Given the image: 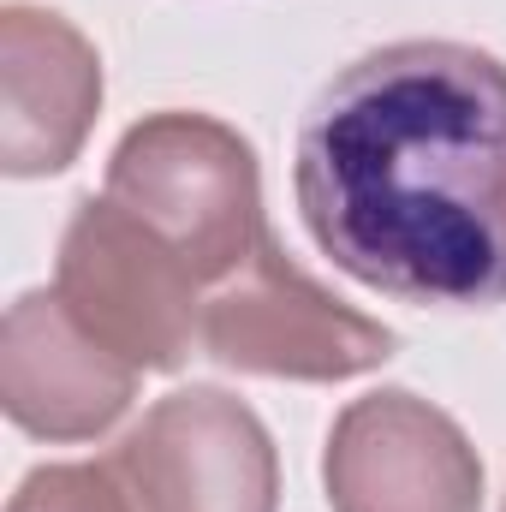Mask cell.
I'll use <instances>...</instances> for the list:
<instances>
[{"label": "cell", "instance_id": "1", "mask_svg": "<svg viewBox=\"0 0 506 512\" xmlns=\"http://www.w3.org/2000/svg\"><path fill=\"white\" fill-rule=\"evenodd\" d=\"M292 191L352 280L423 310L506 304V66L465 42L358 54L298 126Z\"/></svg>", "mask_w": 506, "mask_h": 512}, {"label": "cell", "instance_id": "2", "mask_svg": "<svg viewBox=\"0 0 506 512\" xmlns=\"http://www.w3.org/2000/svg\"><path fill=\"white\" fill-rule=\"evenodd\" d=\"M197 268L126 203H78L60 239V310L131 370H173L197 334Z\"/></svg>", "mask_w": 506, "mask_h": 512}, {"label": "cell", "instance_id": "3", "mask_svg": "<svg viewBox=\"0 0 506 512\" xmlns=\"http://www.w3.org/2000/svg\"><path fill=\"white\" fill-rule=\"evenodd\" d=\"M108 197L149 221L197 280L239 274L262 245L251 149L197 114H161L131 131L108 167Z\"/></svg>", "mask_w": 506, "mask_h": 512}, {"label": "cell", "instance_id": "4", "mask_svg": "<svg viewBox=\"0 0 506 512\" xmlns=\"http://www.w3.org/2000/svg\"><path fill=\"white\" fill-rule=\"evenodd\" d=\"M108 471L131 512H274L268 435L215 387L167 393Z\"/></svg>", "mask_w": 506, "mask_h": 512}, {"label": "cell", "instance_id": "5", "mask_svg": "<svg viewBox=\"0 0 506 512\" xmlns=\"http://www.w3.org/2000/svg\"><path fill=\"white\" fill-rule=\"evenodd\" d=\"M203 346L221 364L262 370V376H358L393 352V334L340 310L328 292H316L268 239L239 268V280L203 310Z\"/></svg>", "mask_w": 506, "mask_h": 512}, {"label": "cell", "instance_id": "6", "mask_svg": "<svg viewBox=\"0 0 506 512\" xmlns=\"http://www.w3.org/2000/svg\"><path fill=\"white\" fill-rule=\"evenodd\" d=\"M328 489L340 512H477L483 471L447 417L411 393H376L340 417Z\"/></svg>", "mask_w": 506, "mask_h": 512}, {"label": "cell", "instance_id": "7", "mask_svg": "<svg viewBox=\"0 0 506 512\" xmlns=\"http://www.w3.org/2000/svg\"><path fill=\"white\" fill-rule=\"evenodd\" d=\"M131 382L137 370L96 346L54 292H30L6 316V411L18 429L48 441L96 435L126 411Z\"/></svg>", "mask_w": 506, "mask_h": 512}, {"label": "cell", "instance_id": "8", "mask_svg": "<svg viewBox=\"0 0 506 512\" xmlns=\"http://www.w3.org/2000/svg\"><path fill=\"white\" fill-rule=\"evenodd\" d=\"M102 102V72L60 12L6 6V173H54Z\"/></svg>", "mask_w": 506, "mask_h": 512}, {"label": "cell", "instance_id": "9", "mask_svg": "<svg viewBox=\"0 0 506 512\" xmlns=\"http://www.w3.org/2000/svg\"><path fill=\"white\" fill-rule=\"evenodd\" d=\"M12 512H131L120 477L102 465H48L36 477H24Z\"/></svg>", "mask_w": 506, "mask_h": 512}]
</instances>
